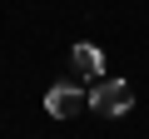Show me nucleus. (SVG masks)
<instances>
[{
  "mask_svg": "<svg viewBox=\"0 0 149 139\" xmlns=\"http://www.w3.org/2000/svg\"><path fill=\"white\" fill-rule=\"evenodd\" d=\"M129 104H134V90H129L124 80H95V90H90V109H95L100 119H119Z\"/></svg>",
  "mask_w": 149,
  "mask_h": 139,
  "instance_id": "1",
  "label": "nucleus"
},
{
  "mask_svg": "<svg viewBox=\"0 0 149 139\" xmlns=\"http://www.w3.org/2000/svg\"><path fill=\"white\" fill-rule=\"evenodd\" d=\"M45 109H50L55 119H70V114L90 109V95H85L80 85H50V90H45Z\"/></svg>",
  "mask_w": 149,
  "mask_h": 139,
  "instance_id": "2",
  "label": "nucleus"
},
{
  "mask_svg": "<svg viewBox=\"0 0 149 139\" xmlns=\"http://www.w3.org/2000/svg\"><path fill=\"white\" fill-rule=\"evenodd\" d=\"M70 65H74V75H85V80H104V55H100V45H74V50H70Z\"/></svg>",
  "mask_w": 149,
  "mask_h": 139,
  "instance_id": "3",
  "label": "nucleus"
}]
</instances>
